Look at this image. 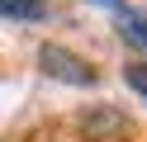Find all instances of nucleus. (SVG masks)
I'll list each match as a JSON object with an SVG mask.
<instances>
[{
  "mask_svg": "<svg viewBox=\"0 0 147 142\" xmlns=\"http://www.w3.org/2000/svg\"><path fill=\"white\" fill-rule=\"evenodd\" d=\"M38 66L48 76H57V81H71V85H90V81H95V71H90L81 57H71L67 47H52V43L38 47Z\"/></svg>",
  "mask_w": 147,
  "mask_h": 142,
  "instance_id": "obj_1",
  "label": "nucleus"
},
{
  "mask_svg": "<svg viewBox=\"0 0 147 142\" xmlns=\"http://www.w3.org/2000/svg\"><path fill=\"white\" fill-rule=\"evenodd\" d=\"M95 5L114 9V14H119V24H123L119 33H123V38H128L133 47H142V52H147V14H133V9H128L123 0H95Z\"/></svg>",
  "mask_w": 147,
  "mask_h": 142,
  "instance_id": "obj_2",
  "label": "nucleus"
},
{
  "mask_svg": "<svg viewBox=\"0 0 147 142\" xmlns=\"http://www.w3.org/2000/svg\"><path fill=\"white\" fill-rule=\"evenodd\" d=\"M0 14L5 19H43L48 0H0Z\"/></svg>",
  "mask_w": 147,
  "mask_h": 142,
  "instance_id": "obj_3",
  "label": "nucleus"
},
{
  "mask_svg": "<svg viewBox=\"0 0 147 142\" xmlns=\"http://www.w3.org/2000/svg\"><path fill=\"white\" fill-rule=\"evenodd\" d=\"M123 76H128V85H133V90H138V95L147 100V66H128Z\"/></svg>",
  "mask_w": 147,
  "mask_h": 142,
  "instance_id": "obj_4",
  "label": "nucleus"
}]
</instances>
